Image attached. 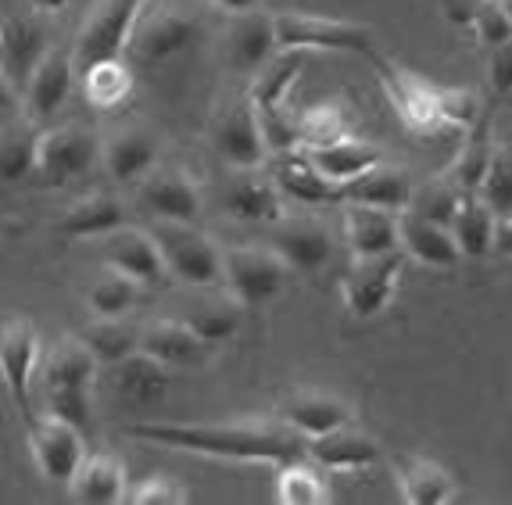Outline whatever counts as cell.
Instances as JSON below:
<instances>
[{
    "label": "cell",
    "mask_w": 512,
    "mask_h": 505,
    "mask_svg": "<svg viewBox=\"0 0 512 505\" xmlns=\"http://www.w3.org/2000/svg\"><path fill=\"white\" fill-rule=\"evenodd\" d=\"M276 183H280L283 194L301 201V205H337L341 201V187L326 180L323 172L305 158V151H294V155L280 158Z\"/></svg>",
    "instance_id": "e575fe53"
},
{
    "label": "cell",
    "mask_w": 512,
    "mask_h": 505,
    "mask_svg": "<svg viewBox=\"0 0 512 505\" xmlns=\"http://www.w3.org/2000/svg\"><path fill=\"white\" fill-rule=\"evenodd\" d=\"M40 155V129L29 115H18L15 122H4L0 133V183H22L36 172Z\"/></svg>",
    "instance_id": "8d00e7d4"
},
{
    "label": "cell",
    "mask_w": 512,
    "mask_h": 505,
    "mask_svg": "<svg viewBox=\"0 0 512 505\" xmlns=\"http://www.w3.org/2000/svg\"><path fill=\"white\" fill-rule=\"evenodd\" d=\"M280 423L308 441V437H319V434H330V430L348 427L351 405L341 402V398H333V394H323V391H301V394H291V398L280 405Z\"/></svg>",
    "instance_id": "603a6c76"
},
{
    "label": "cell",
    "mask_w": 512,
    "mask_h": 505,
    "mask_svg": "<svg viewBox=\"0 0 512 505\" xmlns=\"http://www.w3.org/2000/svg\"><path fill=\"white\" fill-rule=\"evenodd\" d=\"M15 4H18V0H0V11H4V15H8V11L15 8Z\"/></svg>",
    "instance_id": "9f6ffc18"
},
{
    "label": "cell",
    "mask_w": 512,
    "mask_h": 505,
    "mask_svg": "<svg viewBox=\"0 0 512 505\" xmlns=\"http://www.w3.org/2000/svg\"><path fill=\"white\" fill-rule=\"evenodd\" d=\"M477 197L498 215V219L512 215V155L498 151L495 162H491V169H487L484 183H480Z\"/></svg>",
    "instance_id": "bcb514c9"
},
{
    "label": "cell",
    "mask_w": 512,
    "mask_h": 505,
    "mask_svg": "<svg viewBox=\"0 0 512 505\" xmlns=\"http://www.w3.org/2000/svg\"><path fill=\"white\" fill-rule=\"evenodd\" d=\"M219 11H230V15H244V11L262 8V0H212Z\"/></svg>",
    "instance_id": "db71d44e"
},
{
    "label": "cell",
    "mask_w": 512,
    "mask_h": 505,
    "mask_svg": "<svg viewBox=\"0 0 512 505\" xmlns=\"http://www.w3.org/2000/svg\"><path fill=\"white\" fill-rule=\"evenodd\" d=\"M412 194H416V187H412L409 172L380 169V165L341 187L344 205H348V201L351 205H373V208H384V212H398V215L412 205Z\"/></svg>",
    "instance_id": "4316f807"
},
{
    "label": "cell",
    "mask_w": 512,
    "mask_h": 505,
    "mask_svg": "<svg viewBox=\"0 0 512 505\" xmlns=\"http://www.w3.org/2000/svg\"><path fill=\"white\" fill-rule=\"evenodd\" d=\"M276 498L283 505H323L330 498V488L319 466L308 455H301V459L276 466Z\"/></svg>",
    "instance_id": "f35d334b"
},
{
    "label": "cell",
    "mask_w": 512,
    "mask_h": 505,
    "mask_svg": "<svg viewBox=\"0 0 512 505\" xmlns=\"http://www.w3.org/2000/svg\"><path fill=\"white\" fill-rule=\"evenodd\" d=\"M101 258L104 266L115 269V273H126L129 280H137L140 287L144 283H162L165 280V258L158 240H154L151 230H129V226H119L115 233L101 237Z\"/></svg>",
    "instance_id": "9a60e30c"
},
{
    "label": "cell",
    "mask_w": 512,
    "mask_h": 505,
    "mask_svg": "<svg viewBox=\"0 0 512 505\" xmlns=\"http://www.w3.org/2000/svg\"><path fill=\"white\" fill-rule=\"evenodd\" d=\"M140 201L154 219L197 223V215H201V190L183 169H158L154 165L140 180Z\"/></svg>",
    "instance_id": "2e32d148"
},
{
    "label": "cell",
    "mask_w": 512,
    "mask_h": 505,
    "mask_svg": "<svg viewBox=\"0 0 512 505\" xmlns=\"http://www.w3.org/2000/svg\"><path fill=\"white\" fill-rule=\"evenodd\" d=\"M29 448H33V463L54 484L69 488L76 470L86 459V430H79L76 423L61 420L43 412L29 423Z\"/></svg>",
    "instance_id": "8fae6325"
},
{
    "label": "cell",
    "mask_w": 512,
    "mask_h": 505,
    "mask_svg": "<svg viewBox=\"0 0 512 505\" xmlns=\"http://www.w3.org/2000/svg\"><path fill=\"white\" fill-rule=\"evenodd\" d=\"M119 226H126V208H122L119 197L90 194L61 215L58 230L72 240H90V237L101 240V237H108V233L119 230Z\"/></svg>",
    "instance_id": "d6a6232c"
},
{
    "label": "cell",
    "mask_w": 512,
    "mask_h": 505,
    "mask_svg": "<svg viewBox=\"0 0 512 505\" xmlns=\"http://www.w3.org/2000/svg\"><path fill=\"white\" fill-rule=\"evenodd\" d=\"M301 69H305V51H276L251 76V104H255L258 112H265V108H287V97H291L294 83L301 79Z\"/></svg>",
    "instance_id": "836d02e7"
},
{
    "label": "cell",
    "mask_w": 512,
    "mask_h": 505,
    "mask_svg": "<svg viewBox=\"0 0 512 505\" xmlns=\"http://www.w3.org/2000/svg\"><path fill=\"white\" fill-rule=\"evenodd\" d=\"M137 298H140V283L129 280L126 273H115V269H108V273L86 291V305L101 319H122L137 305Z\"/></svg>",
    "instance_id": "b9f144b4"
},
{
    "label": "cell",
    "mask_w": 512,
    "mask_h": 505,
    "mask_svg": "<svg viewBox=\"0 0 512 505\" xmlns=\"http://www.w3.org/2000/svg\"><path fill=\"white\" fill-rule=\"evenodd\" d=\"M108 384L115 391V398L126 405H154L162 402L165 391H169L172 377L169 366H162L158 359H151L147 351H133L126 359H119L111 366Z\"/></svg>",
    "instance_id": "44dd1931"
},
{
    "label": "cell",
    "mask_w": 512,
    "mask_h": 505,
    "mask_svg": "<svg viewBox=\"0 0 512 505\" xmlns=\"http://www.w3.org/2000/svg\"><path fill=\"white\" fill-rule=\"evenodd\" d=\"M305 455L319 466V470L355 473V470H369V466L380 463V445H376L373 437L351 430V423H348V427L330 430V434L308 437Z\"/></svg>",
    "instance_id": "ffe728a7"
},
{
    "label": "cell",
    "mask_w": 512,
    "mask_h": 505,
    "mask_svg": "<svg viewBox=\"0 0 512 505\" xmlns=\"http://www.w3.org/2000/svg\"><path fill=\"white\" fill-rule=\"evenodd\" d=\"M97 355L79 337H65L54 344L36 366V387H40L43 412L76 423L79 430H90L94 420V380Z\"/></svg>",
    "instance_id": "7a4b0ae2"
},
{
    "label": "cell",
    "mask_w": 512,
    "mask_h": 505,
    "mask_svg": "<svg viewBox=\"0 0 512 505\" xmlns=\"http://www.w3.org/2000/svg\"><path fill=\"white\" fill-rule=\"evenodd\" d=\"M26 112V101H22V90L11 83L4 72H0V122H15L18 115Z\"/></svg>",
    "instance_id": "f907efd6"
},
{
    "label": "cell",
    "mask_w": 512,
    "mask_h": 505,
    "mask_svg": "<svg viewBox=\"0 0 512 505\" xmlns=\"http://www.w3.org/2000/svg\"><path fill=\"white\" fill-rule=\"evenodd\" d=\"M344 244L355 258H376L398 251V212H384L373 205L344 208Z\"/></svg>",
    "instance_id": "cb8c5ba5"
},
{
    "label": "cell",
    "mask_w": 512,
    "mask_h": 505,
    "mask_svg": "<svg viewBox=\"0 0 512 505\" xmlns=\"http://www.w3.org/2000/svg\"><path fill=\"white\" fill-rule=\"evenodd\" d=\"M394 480L409 505H444L455 495V477L434 459L423 455H398L394 459Z\"/></svg>",
    "instance_id": "d4e9b609"
},
{
    "label": "cell",
    "mask_w": 512,
    "mask_h": 505,
    "mask_svg": "<svg viewBox=\"0 0 512 505\" xmlns=\"http://www.w3.org/2000/svg\"><path fill=\"white\" fill-rule=\"evenodd\" d=\"M487 79H491V90L498 97H512V40L491 51V58H487Z\"/></svg>",
    "instance_id": "681fc988"
},
{
    "label": "cell",
    "mask_w": 512,
    "mask_h": 505,
    "mask_svg": "<svg viewBox=\"0 0 512 505\" xmlns=\"http://www.w3.org/2000/svg\"><path fill=\"white\" fill-rule=\"evenodd\" d=\"M29 4H33V11H40V15H58V11H65L69 0H29Z\"/></svg>",
    "instance_id": "11a10c76"
},
{
    "label": "cell",
    "mask_w": 512,
    "mask_h": 505,
    "mask_svg": "<svg viewBox=\"0 0 512 505\" xmlns=\"http://www.w3.org/2000/svg\"><path fill=\"white\" fill-rule=\"evenodd\" d=\"M305 158L323 172L326 180L344 187V183L359 180L366 176L369 169L380 165V147L366 144V140H337V144H326V147H308Z\"/></svg>",
    "instance_id": "f546056e"
},
{
    "label": "cell",
    "mask_w": 512,
    "mask_h": 505,
    "mask_svg": "<svg viewBox=\"0 0 512 505\" xmlns=\"http://www.w3.org/2000/svg\"><path fill=\"white\" fill-rule=\"evenodd\" d=\"M258 119H262V137L269 155L283 158L301 151V122L287 108H265V112H258Z\"/></svg>",
    "instance_id": "f6af8a7d"
},
{
    "label": "cell",
    "mask_w": 512,
    "mask_h": 505,
    "mask_svg": "<svg viewBox=\"0 0 512 505\" xmlns=\"http://www.w3.org/2000/svg\"><path fill=\"white\" fill-rule=\"evenodd\" d=\"M79 341L94 351L97 362H108V366H115L119 359H126V355H133L140 348V334L133 326H126L122 319H101V316H94V323L83 326Z\"/></svg>",
    "instance_id": "60d3db41"
},
{
    "label": "cell",
    "mask_w": 512,
    "mask_h": 505,
    "mask_svg": "<svg viewBox=\"0 0 512 505\" xmlns=\"http://www.w3.org/2000/svg\"><path fill=\"white\" fill-rule=\"evenodd\" d=\"M76 54L65 51V47H51V51L43 54V61L36 65L33 79H29L26 94V115L33 122L51 119L58 112L61 104L69 101L72 94V83H76Z\"/></svg>",
    "instance_id": "e0dca14e"
},
{
    "label": "cell",
    "mask_w": 512,
    "mask_h": 505,
    "mask_svg": "<svg viewBox=\"0 0 512 505\" xmlns=\"http://www.w3.org/2000/svg\"><path fill=\"white\" fill-rule=\"evenodd\" d=\"M273 248L287 262V269L319 273L333 255V237L326 233V226L312 223V219H301V223H287L276 230Z\"/></svg>",
    "instance_id": "484cf974"
},
{
    "label": "cell",
    "mask_w": 512,
    "mask_h": 505,
    "mask_svg": "<svg viewBox=\"0 0 512 505\" xmlns=\"http://www.w3.org/2000/svg\"><path fill=\"white\" fill-rule=\"evenodd\" d=\"M0 133H4V122H0Z\"/></svg>",
    "instance_id": "680465c9"
},
{
    "label": "cell",
    "mask_w": 512,
    "mask_h": 505,
    "mask_svg": "<svg viewBox=\"0 0 512 505\" xmlns=\"http://www.w3.org/2000/svg\"><path fill=\"white\" fill-rule=\"evenodd\" d=\"M97 137L86 126H54L40 133V155H36V172L51 187H69L83 180L90 165L97 162Z\"/></svg>",
    "instance_id": "7c38bea8"
},
{
    "label": "cell",
    "mask_w": 512,
    "mask_h": 505,
    "mask_svg": "<svg viewBox=\"0 0 512 505\" xmlns=\"http://www.w3.org/2000/svg\"><path fill=\"white\" fill-rule=\"evenodd\" d=\"M276 43L280 51H341V54H362L373 58L376 40L373 29L359 26V22H344V18L330 15H276Z\"/></svg>",
    "instance_id": "8992f818"
},
{
    "label": "cell",
    "mask_w": 512,
    "mask_h": 505,
    "mask_svg": "<svg viewBox=\"0 0 512 505\" xmlns=\"http://www.w3.org/2000/svg\"><path fill=\"white\" fill-rule=\"evenodd\" d=\"M51 51V33L40 18L0 15V72L26 94L43 54Z\"/></svg>",
    "instance_id": "5bb4252c"
},
{
    "label": "cell",
    "mask_w": 512,
    "mask_h": 505,
    "mask_svg": "<svg viewBox=\"0 0 512 505\" xmlns=\"http://www.w3.org/2000/svg\"><path fill=\"white\" fill-rule=\"evenodd\" d=\"M495 155L498 151H495V137H491V115L480 112V119L466 129V140H462L459 155H455L452 169H448V180H452L466 197L477 194L487 169H491V162H495Z\"/></svg>",
    "instance_id": "1f68e13d"
},
{
    "label": "cell",
    "mask_w": 512,
    "mask_h": 505,
    "mask_svg": "<svg viewBox=\"0 0 512 505\" xmlns=\"http://www.w3.org/2000/svg\"><path fill=\"white\" fill-rule=\"evenodd\" d=\"M162 144L151 129H126L104 147V169L115 183H140L158 165Z\"/></svg>",
    "instance_id": "83f0119b"
},
{
    "label": "cell",
    "mask_w": 512,
    "mask_h": 505,
    "mask_svg": "<svg viewBox=\"0 0 512 505\" xmlns=\"http://www.w3.org/2000/svg\"><path fill=\"white\" fill-rule=\"evenodd\" d=\"M126 502H133V505H180V502H187V491H183L176 480L154 473V477H147L144 484L129 488Z\"/></svg>",
    "instance_id": "c3c4849f"
},
{
    "label": "cell",
    "mask_w": 512,
    "mask_h": 505,
    "mask_svg": "<svg viewBox=\"0 0 512 505\" xmlns=\"http://www.w3.org/2000/svg\"><path fill=\"white\" fill-rule=\"evenodd\" d=\"M212 147L222 162H230L237 172H255L258 165L269 158V147L262 137V119H258V108L251 104V97L237 101L230 112L222 115L212 129Z\"/></svg>",
    "instance_id": "4fadbf2b"
},
{
    "label": "cell",
    "mask_w": 512,
    "mask_h": 505,
    "mask_svg": "<svg viewBox=\"0 0 512 505\" xmlns=\"http://www.w3.org/2000/svg\"><path fill=\"white\" fill-rule=\"evenodd\" d=\"M240 305L237 298L230 294V301H194V305H187L183 309V323L194 330L201 341L208 344H222V341H230L233 334H237V326H240Z\"/></svg>",
    "instance_id": "ab89813d"
},
{
    "label": "cell",
    "mask_w": 512,
    "mask_h": 505,
    "mask_svg": "<svg viewBox=\"0 0 512 505\" xmlns=\"http://www.w3.org/2000/svg\"><path fill=\"white\" fill-rule=\"evenodd\" d=\"M40 334L33 319L26 316H0V380L8 387L11 402L22 412V420L33 423L40 412L33 405V380L40 366Z\"/></svg>",
    "instance_id": "52a82bcc"
},
{
    "label": "cell",
    "mask_w": 512,
    "mask_h": 505,
    "mask_svg": "<svg viewBox=\"0 0 512 505\" xmlns=\"http://www.w3.org/2000/svg\"><path fill=\"white\" fill-rule=\"evenodd\" d=\"M226 212L240 223H280L283 219V190L276 180H262V176H251L240 172L237 180L230 183V194H226Z\"/></svg>",
    "instance_id": "f1b7e54d"
},
{
    "label": "cell",
    "mask_w": 512,
    "mask_h": 505,
    "mask_svg": "<svg viewBox=\"0 0 512 505\" xmlns=\"http://www.w3.org/2000/svg\"><path fill=\"white\" fill-rule=\"evenodd\" d=\"M369 61H373L387 104H391L394 115L402 119L405 129H412L416 137H434V133L448 129V115H444V94H448V86L405 69L402 61L384 58L380 51Z\"/></svg>",
    "instance_id": "3957f363"
},
{
    "label": "cell",
    "mask_w": 512,
    "mask_h": 505,
    "mask_svg": "<svg viewBox=\"0 0 512 505\" xmlns=\"http://www.w3.org/2000/svg\"><path fill=\"white\" fill-rule=\"evenodd\" d=\"M495 226H498V215L480 201L477 194H470L462 201L459 215H455L452 233L459 240V251L462 258H487L495 251Z\"/></svg>",
    "instance_id": "74e56055"
},
{
    "label": "cell",
    "mask_w": 512,
    "mask_h": 505,
    "mask_svg": "<svg viewBox=\"0 0 512 505\" xmlns=\"http://www.w3.org/2000/svg\"><path fill=\"white\" fill-rule=\"evenodd\" d=\"M140 441H151L172 452L226 459V463H258L283 466L305 455V437L291 427H265V423H133L126 427Z\"/></svg>",
    "instance_id": "6da1fadb"
},
{
    "label": "cell",
    "mask_w": 512,
    "mask_h": 505,
    "mask_svg": "<svg viewBox=\"0 0 512 505\" xmlns=\"http://www.w3.org/2000/svg\"><path fill=\"white\" fill-rule=\"evenodd\" d=\"M205 36L201 18L190 15L183 8H144V15L137 18L133 36H129L126 61L137 72L158 69L165 61L180 58L190 47H197Z\"/></svg>",
    "instance_id": "277c9868"
},
{
    "label": "cell",
    "mask_w": 512,
    "mask_h": 505,
    "mask_svg": "<svg viewBox=\"0 0 512 505\" xmlns=\"http://www.w3.org/2000/svg\"><path fill=\"white\" fill-rule=\"evenodd\" d=\"M405 251H387L376 258H355V266L344 273L341 280V298L355 319H373L391 305L398 280L405 269Z\"/></svg>",
    "instance_id": "30bf717a"
},
{
    "label": "cell",
    "mask_w": 512,
    "mask_h": 505,
    "mask_svg": "<svg viewBox=\"0 0 512 505\" xmlns=\"http://www.w3.org/2000/svg\"><path fill=\"white\" fill-rule=\"evenodd\" d=\"M477 8H480V0H444V15H448V22H455V26H462V29H473Z\"/></svg>",
    "instance_id": "816d5d0a"
},
{
    "label": "cell",
    "mask_w": 512,
    "mask_h": 505,
    "mask_svg": "<svg viewBox=\"0 0 512 505\" xmlns=\"http://www.w3.org/2000/svg\"><path fill=\"white\" fill-rule=\"evenodd\" d=\"M502 4H505V11H509V18H512V0H502Z\"/></svg>",
    "instance_id": "6f0895ef"
},
{
    "label": "cell",
    "mask_w": 512,
    "mask_h": 505,
    "mask_svg": "<svg viewBox=\"0 0 512 505\" xmlns=\"http://www.w3.org/2000/svg\"><path fill=\"white\" fill-rule=\"evenodd\" d=\"M298 122H301V151L337 144V140L348 137V122H344V112L337 104H316L305 115H298Z\"/></svg>",
    "instance_id": "ee69618b"
},
{
    "label": "cell",
    "mask_w": 512,
    "mask_h": 505,
    "mask_svg": "<svg viewBox=\"0 0 512 505\" xmlns=\"http://www.w3.org/2000/svg\"><path fill=\"white\" fill-rule=\"evenodd\" d=\"M151 0H101L90 15H86L83 29L76 36V69H86L94 61L104 58H126L129 36L137 18L144 15V8Z\"/></svg>",
    "instance_id": "9c48e42d"
},
{
    "label": "cell",
    "mask_w": 512,
    "mask_h": 505,
    "mask_svg": "<svg viewBox=\"0 0 512 505\" xmlns=\"http://www.w3.org/2000/svg\"><path fill=\"white\" fill-rule=\"evenodd\" d=\"M398 248H402L412 262H419V266H427V269H452V266H459V258H462L459 240H455V233L448 230V226L430 223V219L409 212V208L398 215Z\"/></svg>",
    "instance_id": "ac0fdd59"
},
{
    "label": "cell",
    "mask_w": 512,
    "mask_h": 505,
    "mask_svg": "<svg viewBox=\"0 0 512 505\" xmlns=\"http://www.w3.org/2000/svg\"><path fill=\"white\" fill-rule=\"evenodd\" d=\"M495 255L512 258V215L498 219V226H495Z\"/></svg>",
    "instance_id": "f5cc1de1"
},
{
    "label": "cell",
    "mask_w": 512,
    "mask_h": 505,
    "mask_svg": "<svg viewBox=\"0 0 512 505\" xmlns=\"http://www.w3.org/2000/svg\"><path fill=\"white\" fill-rule=\"evenodd\" d=\"M72 498L86 505H115V502H126V470L115 455H86L83 466L76 470L69 484Z\"/></svg>",
    "instance_id": "4dcf8cb0"
},
{
    "label": "cell",
    "mask_w": 512,
    "mask_h": 505,
    "mask_svg": "<svg viewBox=\"0 0 512 505\" xmlns=\"http://www.w3.org/2000/svg\"><path fill=\"white\" fill-rule=\"evenodd\" d=\"M226 47H230V65L244 76H255L265 61L280 51L276 43V15H265V11H244V15L233 18L230 36H226Z\"/></svg>",
    "instance_id": "7402d4cb"
},
{
    "label": "cell",
    "mask_w": 512,
    "mask_h": 505,
    "mask_svg": "<svg viewBox=\"0 0 512 505\" xmlns=\"http://www.w3.org/2000/svg\"><path fill=\"white\" fill-rule=\"evenodd\" d=\"M133 72L137 69H133L126 58H104V61H94V65H86V69H79L86 101L94 104V108H104V112L126 104L129 94H133V86H137Z\"/></svg>",
    "instance_id": "d590c367"
},
{
    "label": "cell",
    "mask_w": 512,
    "mask_h": 505,
    "mask_svg": "<svg viewBox=\"0 0 512 505\" xmlns=\"http://www.w3.org/2000/svg\"><path fill=\"white\" fill-rule=\"evenodd\" d=\"M283 280H287V262L276 255V248L240 244L222 251V283L244 309L273 301L283 291Z\"/></svg>",
    "instance_id": "ba28073f"
},
{
    "label": "cell",
    "mask_w": 512,
    "mask_h": 505,
    "mask_svg": "<svg viewBox=\"0 0 512 505\" xmlns=\"http://www.w3.org/2000/svg\"><path fill=\"white\" fill-rule=\"evenodd\" d=\"M140 351L169 369H194L208 362L212 344L201 341L183 319H154L140 330Z\"/></svg>",
    "instance_id": "d6986e66"
},
{
    "label": "cell",
    "mask_w": 512,
    "mask_h": 505,
    "mask_svg": "<svg viewBox=\"0 0 512 505\" xmlns=\"http://www.w3.org/2000/svg\"><path fill=\"white\" fill-rule=\"evenodd\" d=\"M151 233L158 240V248H162L169 276H176L187 287H197V291H212L222 283V251L194 223L154 219Z\"/></svg>",
    "instance_id": "5b68a950"
},
{
    "label": "cell",
    "mask_w": 512,
    "mask_h": 505,
    "mask_svg": "<svg viewBox=\"0 0 512 505\" xmlns=\"http://www.w3.org/2000/svg\"><path fill=\"white\" fill-rule=\"evenodd\" d=\"M473 33H477L480 47H487V51H495V47H502V43L512 40V18H509V11H505L502 0H480Z\"/></svg>",
    "instance_id": "7dc6e473"
},
{
    "label": "cell",
    "mask_w": 512,
    "mask_h": 505,
    "mask_svg": "<svg viewBox=\"0 0 512 505\" xmlns=\"http://www.w3.org/2000/svg\"><path fill=\"white\" fill-rule=\"evenodd\" d=\"M462 201H466V194H462V190L455 187L448 176H444V180L427 183L423 190H416V194H412L409 212H416V215H423V219H430V223L448 226V230H452V223H455V215H459Z\"/></svg>",
    "instance_id": "7bdbcfd3"
}]
</instances>
